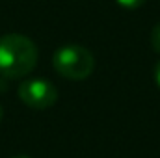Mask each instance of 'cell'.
Returning <instances> with one entry per match:
<instances>
[{"label":"cell","mask_w":160,"mask_h":158,"mask_svg":"<svg viewBox=\"0 0 160 158\" xmlns=\"http://www.w3.org/2000/svg\"><path fill=\"white\" fill-rule=\"evenodd\" d=\"M19 99L22 104L34 110H47L56 104L58 101V89L52 82L43 78H30L24 80L19 86Z\"/></svg>","instance_id":"3957f363"},{"label":"cell","mask_w":160,"mask_h":158,"mask_svg":"<svg viewBox=\"0 0 160 158\" xmlns=\"http://www.w3.org/2000/svg\"><path fill=\"white\" fill-rule=\"evenodd\" d=\"M119 6L123 7H127V9H136V7H140V6H143V2L145 0H116Z\"/></svg>","instance_id":"5b68a950"},{"label":"cell","mask_w":160,"mask_h":158,"mask_svg":"<svg viewBox=\"0 0 160 158\" xmlns=\"http://www.w3.org/2000/svg\"><path fill=\"white\" fill-rule=\"evenodd\" d=\"M54 71L67 80H84L95 69L93 54L77 43H69L60 47L52 56Z\"/></svg>","instance_id":"7a4b0ae2"},{"label":"cell","mask_w":160,"mask_h":158,"mask_svg":"<svg viewBox=\"0 0 160 158\" xmlns=\"http://www.w3.org/2000/svg\"><path fill=\"white\" fill-rule=\"evenodd\" d=\"M151 47H153L155 52L160 54V22L151 30Z\"/></svg>","instance_id":"277c9868"},{"label":"cell","mask_w":160,"mask_h":158,"mask_svg":"<svg viewBox=\"0 0 160 158\" xmlns=\"http://www.w3.org/2000/svg\"><path fill=\"white\" fill-rule=\"evenodd\" d=\"M13 158H30V156H24V155H19V156H13Z\"/></svg>","instance_id":"ba28073f"},{"label":"cell","mask_w":160,"mask_h":158,"mask_svg":"<svg viewBox=\"0 0 160 158\" xmlns=\"http://www.w3.org/2000/svg\"><path fill=\"white\" fill-rule=\"evenodd\" d=\"M38 47L22 34L0 37V75L6 78H24L38 65Z\"/></svg>","instance_id":"6da1fadb"},{"label":"cell","mask_w":160,"mask_h":158,"mask_svg":"<svg viewBox=\"0 0 160 158\" xmlns=\"http://www.w3.org/2000/svg\"><path fill=\"white\" fill-rule=\"evenodd\" d=\"M2 119H4V108H2V104H0V123H2Z\"/></svg>","instance_id":"52a82bcc"},{"label":"cell","mask_w":160,"mask_h":158,"mask_svg":"<svg viewBox=\"0 0 160 158\" xmlns=\"http://www.w3.org/2000/svg\"><path fill=\"white\" fill-rule=\"evenodd\" d=\"M155 80H157V86L160 87V62L157 63V67H155Z\"/></svg>","instance_id":"8992f818"}]
</instances>
